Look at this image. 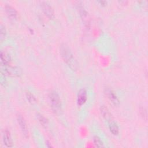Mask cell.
<instances>
[{
  "label": "cell",
  "mask_w": 148,
  "mask_h": 148,
  "mask_svg": "<svg viewBox=\"0 0 148 148\" xmlns=\"http://www.w3.org/2000/svg\"><path fill=\"white\" fill-rule=\"evenodd\" d=\"M60 50L62 58L69 67L73 71L76 70L77 68V63L69 47L66 44H62L60 46Z\"/></svg>",
  "instance_id": "obj_1"
},
{
  "label": "cell",
  "mask_w": 148,
  "mask_h": 148,
  "mask_svg": "<svg viewBox=\"0 0 148 148\" xmlns=\"http://www.w3.org/2000/svg\"><path fill=\"white\" fill-rule=\"evenodd\" d=\"M49 99L53 110L56 113H60L61 110V102L58 93L53 91L49 94Z\"/></svg>",
  "instance_id": "obj_2"
},
{
  "label": "cell",
  "mask_w": 148,
  "mask_h": 148,
  "mask_svg": "<svg viewBox=\"0 0 148 148\" xmlns=\"http://www.w3.org/2000/svg\"><path fill=\"white\" fill-rule=\"evenodd\" d=\"M2 71H3V73H6L12 76H19L21 73V69L18 67L11 66L10 64L6 66H3V69H2Z\"/></svg>",
  "instance_id": "obj_3"
},
{
  "label": "cell",
  "mask_w": 148,
  "mask_h": 148,
  "mask_svg": "<svg viewBox=\"0 0 148 148\" xmlns=\"http://www.w3.org/2000/svg\"><path fill=\"white\" fill-rule=\"evenodd\" d=\"M40 6L41 8L45 13V14L50 18L52 19L54 17V10L51 6L47 2L45 1H42L40 2Z\"/></svg>",
  "instance_id": "obj_4"
},
{
  "label": "cell",
  "mask_w": 148,
  "mask_h": 148,
  "mask_svg": "<svg viewBox=\"0 0 148 148\" xmlns=\"http://www.w3.org/2000/svg\"><path fill=\"white\" fill-rule=\"evenodd\" d=\"M17 121L18 123L19 126L21 128V130L23 135H24L25 137H27L28 131L27 126V124H26V123H25V121L24 117L20 114H18L17 115Z\"/></svg>",
  "instance_id": "obj_5"
},
{
  "label": "cell",
  "mask_w": 148,
  "mask_h": 148,
  "mask_svg": "<svg viewBox=\"0 0 148 148\" xmlns=\"http://www.w3.org/2000/svg\"><path fill=\"white\" fill-rule=\"evenodd\" d=\"M87 98V94L86 90L84 88L80 89L77 94V104L79 106L83 105L86 102Z\"/></svg>",
  "instance_id": "obj_6"
},
{
  "label": "cell",
  "mask_w": 148,
  "mask_h": 148,
  "mask_svg": "<svg viewBox=\"0 0 148 148\" xmlns=\"http://www.w3.org/2000/svg\"><path fill=\"white\" fill-rule=\"evenodd\" d=\"M3 141L5 145L8 147H12L13 146V141L11 137L10 131L5 130L3 134Z\"/></svg>",
  "instance_id": "obj_7"
},
{
  "label": "cell",
  "mask_w": 148,
  "mask_h": 148,
  "mask_svg": "<svg viewBox=\"0 0 148 148\" xmlns=\"http://www.w3.org/2000/svg\"><path fill=\"white\" fill-rule=\"evenodd\" d=\"M100 111H101V113L103 117L108 122H110L112 121H113L112 119V114L110 113V112H109V109L104 105H102L100 107Z\"/></svg>",
  "instance_id": "obj_8"
},
{
  "label": "cell",
  "mask_w": 148,
  "mask_h": 148,
  "mask_svg": "<svg viewBox=\"0 0 148 148\" xmlns=\"http://www.w3.org/2000/svg\"><path fill=\"white\" fill-rule=\"evenodd\" d=\"M6 12L8 15V16L13 20H15L17 17V13L16 9L9 4H6L5 5Z\"/></svg>",
  "instance_id": "obj_9"
},
{
  "label": "cell",
  "mask_w": 148,
  "mask_h": 148,
  "mask_svg": "<svg viewBox=\"0 0 148 148\" xmlns=\"http://www.w3.org/2000/svg\"><path fill=\"white\" fill-rule=\"evenodd\" d=\"M79 10L80 15L83 21L84 22L85 24H86L88 25L90 24V17L87 12L84 9V8L82 6H79Z\"/></svg>",
  "instance_id": "obj_10"
},
{
  "label": "cell",
  "mask_w": 148,
  "mask_h": 148,
  "mask_svg": "<svg viewBox=\"0 0 148 148\" xmlns=\"http://www.w3.org/2000/svg\"><path fill=\"white\" fill-rule=\"evenodd\" d=\"M107 95L110 99V101L115 105H117L119 103V100L115 94V93L112 90H108L106 91Z\"/></svg>",
  "instance_id": "obj_11"
},
{
  "label": "cell",
  "mask_w": 148,
  "mask_h": 148,
  "mask_svg": "<svg viewBox=\"0 0 148 148\" xmlns=\"http://www.w3.org/2000/svg\"><path fill=\"white\" fill-rule=\"evenodd\" d=\"M0 57H1V64L2 66H6L10 64V57L7 53H6L5 52H3V51H1Z\"/></svg>",
  "instance_id": "obj_12"
},
{
  "label": "cell",
  "mask_w": 148,
  "mask_h": 148,
  "mask_svg": "<svg viewBox=\"0 0 148 148\" xmlns=\"http://www.w3.org/2000/svg\"><path fill=\"white\" fill-rule=\"evenodd\" d=\"M109 128L110 131L114 135H117L119 133V128L117 124L113 121H112L109 123Z\"/></svg>",
  "instance_id": "obj_13"
},
{
  "label": "cell",
  "mask_w": 148,
  "mask_h": 148,
  "mask_svg": "<svg viewBox=\"0 0 148 148\" xmlns=\"http://www.w3.org/2000/svg\"><path fill=\"white\" fill-rule=\"evenodd\" d=\"M25 96H26L27 100L29 101V103H31L32 104H34L36 102V99L35 97L29 91H25Z\"/></svg>",
  "instance_id": "obj_14"
},
{
  "label": "cell",
  "mask_w": 148,
  "mask_h": 148,
  "mask_svg": "<svg viewBox=\"0 0 148 148\" xmlns=\"http://www.w3.org/2000/svg\"><path fill=\"white\" fill-rule=\"evenodd\" d=\"M94 143L95 145V146L98 147H102L103 146V142L101 140L100 138H99L98 136H95L94 137Z\"/></svg>",
  "instance_id": "obj_15"
},
{
  "label": "cell",
  "mask_w": 148,
  "mask_h": 148,
  "mask_svg": "<svg viewBox=\"0 0 148 148\" xmlns=\"http://www.w3.org/2000/svg\"><path fill=\"white\" fill-rule=\"evenodd\" d=\"M37 117L39 120V121L40 123L41 124L43 125H46L47 124V119L42 114H37Z\"/></svg>",
  "instance_id": "obj_16"
},
{
  "label": "cell",
  "mask_w": 148,
  "mask_h": 148,
  "mask_svg": "<svg viewBox=\"0 0 148 148\" xmlns=\"http://www.w3.org/2000/svg\"><path fill=\"white\" fill-rule=\"evenodd\" d=\"M0 39H1V41H2L3 40V39H5V37L6 36V29L4 27L3 25H2V24L1 25V27H0Z\"/></svg>",
  "instance_id": "obj_17"
},
{
  "label": "cell",
  "mask_w": 148,
  "mask_h": 148,
  "mask_svg": "<svg viewBox=\"0 0 148 148\" xmlns=\"http://www.w3.org/2000/svg\"><path fill=\"white\" fill-rule=\"evenodd\" d=\"M1 83L3 86H5L6 84V80L5 77V74L2 72H1Z\"/></svg>",
  "instance_id": "obj_18"
},
{
  "label": "cell",
  "mask_w": 148,
  "mask_h": 148,
  "mask_svg": "<svg viewBox=\"0 0 148 148\" xmlns=\"http://www.w3.org/2000/svg\"><path fill=\"white\" fill-rule=\"evenodd\" d=\"M140 113H141V115L143 116H145V119L146 120L147 119V111H146V110L144 108H140Z\"/></svg>",
  "instance_id": "obj_19"
},
{
  "label": "cell",
  "mask_w": 148,
  "mask_h": 148,
  "mask_svg": "<svg viewBox=\"0 0 148 148\" xmlns=\"http://www.w3.org/2000/svg\"><path fill=\"white\" fill-rule=\"evenodd\" d=\"M99 2L101 3V5H105L106 3H107V2L105 1H99Z\"/></svg>",
  "instance_id": "obj_20"
},
{
  "label": "cell",
  "mask_w": 148,
  "mask_h": 148,
  "mask_svg": "<svg viewBox=\"0 0 148 148\" xmlns=\"http://www.w3.org/2000/svg\"><path fill=\"white\" fill-rule=\"evenodd\" d=\"M46 146L48 147H52L51 145V144L50 143V142H49L48 141H46Z\"/></svg>",
  "instance_id": "obj_21"
}]
</instances>
